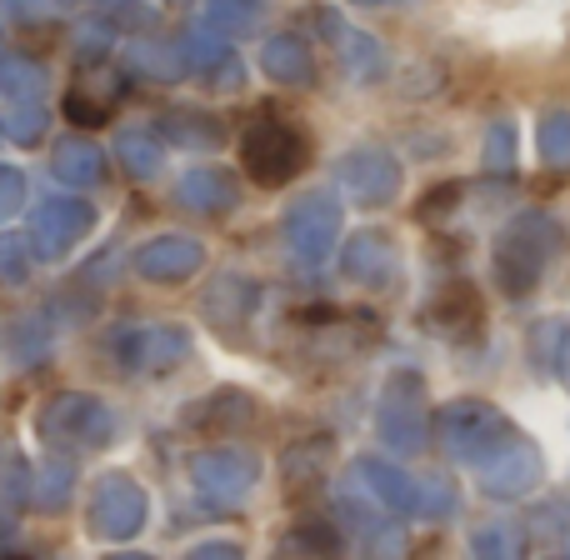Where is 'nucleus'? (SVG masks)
Wrapping results in <instances>:
<instances>
[{
  "instance_id": "36",
  "label": "nucleus",
  "mask_w": 570,
  "mask_h": 560,
  "mask_svg": "<svg viewBox=\"0 0 570 560\" xmlns=\"http://www.w3.org/2000/svg\"><path fill=\"white\" fill-rule=\"evenodd\" d=\"M70 461H50V465H40V475H36V505L40 511H60V505L70 501Z\"/></svg>"
},
{
  "instance_id": "39",
  "label": "nucleus",
  "mask_w": 570,
  "mask_h": 560,
  "mask_svg": "<svg viewBox=\"0 0 570 560\" xmlns=\"http://www.w3.org/2000/svg\"><path fill=\"white\" fill-rule=\"evenodd\" d=\"M461 196H465L461 180H441L435 190H425V200L415 206V216H421V220H441V216H451V210H461Z\"/></svg>"
},
{
  "instance_id": "42",
  "label": "nucleus",
  "mask_w": 570,
  "mask_h": 560,
  "mask_svg": "<svg viewBox=\"0 0 570 560\" xmlns=\"http://www.w3.org/2000/svg\"><path fill=\"white\" fill-rule=\"evenodd\" d=\"M180 560H246V546H240V541H220V536H216V541L190 546Z\"/></svg>"
},
{
  "instance_id": "35",
  "label": "nucleus",
  "mask_w": 570,
  "mask_h": 560,
  "mask_svg": "<svg viewBox=\"0 0 570 560\" xmlns=\"http://www.w3.org/2000/svg\"><path fill=\"white\" fill-rule=\"evenodd\" d=\"M6 130L10 140H20V146H36L40 136H46V100H16V106L6 110Z\"/></svg>"
},
{
  "instance_id": "32",
  "label": "nucleus",
  "mask_w": 570,
  "mask_h": 560,
  "mask_svg": "<svg viewBox=\"0 0 570 560\" xmlns=\"http://www.w3.org/2000/svg\"><path fill=\"white\" fill-rule=\"evenodd\" d=\"M0 96L16 100H46V70L26 56H0Z\"/></svg>"
},
{
  "instance_id": "23",
  "label": "nucleus",
  "mask_w": 570,
  "mask_h": 560,
  "mask_svg": "<svg viewBox=\"0 0 570 560\" xmlns=\"http://www.w3.org/2000/svg\"><path fill=\"white\" fill-rule=\"evenodd\" d=\"M261 70L281 86H315V56H311V40L295 36V30H276V36L261 46Z\"/></svg>"
},
{
  "instance_id": "31",
  "label": "nucleus",
  "mask_w": 570,
  "mask_h": 560,
  "mask_svg": "<svg viewBox=\"0 0 570 560\" xmlns=\"http://www.w3.org/2000/svg\"><path fill=\"white\" fill-rule=\"evenodd\" d=\"M535 156H541L546 170H556V176H566L570 170V110H546L541 120H535Z\"/></svg>"
},
{
  "instance_id": "27",
  "label": "nucleus",
  "mask_w": 570,
  "mask_h": 560,
  "mask_svg": "<svg viewBox=\"0 0 570 560\" xmlns=\"http://www.w3.org/2000/svg\"><path fill=\"white\" fill-rule=\"evenodd\" d=\"M471 560H531V531L515 515H495V521L475 525L471 546H465Z\"/></svg>"
},
{
  "instance_id": "7",
  "label": "nucleus",
  "mask_w": 570,
  "mask_h": 560,
  "mask_svg": "<svg viewBox=\"0 0 570 560\" xmlns=\"http://www.w3.org/2000/svg\"><path fill=\"white\" fill-rule=\"evenodd\" d=\"M341 200L325 196V190H311V196L291 200L281 216V240H285V256L295 261V266L315 271L325 266V261L335 256V246H341Z\"/></svg>"
},
{
  "instance_id": "21",
  "label": "nucleus",
  "mask_w": 570,
  "mask_h": 560,
  "mask_svg": "<svg viewBox=\"0 0 570 560\" xmlns=\"http://www.w3.org/2000/svg\"><path fill=\"white\" fill-rule=\"evenodd\" d=\"M335 515H345L335 531H351L355 536V551H361V560H405V536L395 521H381L375 511H365V505H355L351 495H345L341 505H335Z\"/></svg>"
},
{
  "instance_id": "46",
  "label": "nucleus",
  "mask_w": 570,
  "mask_h": 560,
  "mask_svg": "<svg viewBox=\"0 0 570 560\" xmlns=\"http://www.w3.org/2000/svg\"><path fill=\"white\" fill-rule=\"evenodd\" d=\"M106 560H156V556H146V551H120V556H106Z\"/></svg>"
},
{
  "instance_id": "10",
  "label": "nucleus",
  "mask_w": 570,
  "mask_h": 560,
  "mask_svg": "<svg viewBox=\"0 0 570 560\" xmlns=\"http://www.w3.org/2000/svg\"><path fill=\"white\" fill-rule=\"evenodd\" d=\"M335 186L361 206H391L405 190V166L385 146H351L335 160Z\"/></svg>"
},
{
  "instance_id": "6",
  "label": "nucleus",
  "mask_w": 570,
  "mask_h": 560,
  "mask_svg": "<svg viewBox=\"0 0 570 560\" xmlns=\"http://www.w3.org/2000/svg\"><path fill=\"white\" fill-rule=\"evenodd\" d=\"M190 491L206 511L226 515L240 511L250 501V491L261 485V455L246 451V445H210V451H196L186 461Z\"/></svg>"
},
{
  "instance_id": "48",
  "label": "nucleus",
  "mask_w": 570,
  "mask_h": 560,
  "mask_svg": "<svg viewBox=\"0 0 570 560\" xmlns=\"http://www.w3.org/2000/svg\"><path fill=\"white\" fill-rule=\"evenodd\" d=\"M556 560H566V556H556Z\"/></svg>"
},
{
  "instance_id": "17",
  "label": "nucleus",
  "mask_w": 570,
  "mask_h": 560,
  "mask_svg": "<svg viewBox=\"0 0 570 560\" xmlns=\"http://www.w3.org/2000/svg\"><path fill=\"white\" fill-rule=\"evenodd\" d=\"M355 481H361V491L371 495L381 511L391 515H421V475L401 471L395 461H385V455H355Z\"/></svg>"
},
{
  "instance_id": "33",
  "label": "nucleus",
  "mask_w": 570,
  "mask_h": 560,
  "mask_svg": "<svg viewBox=\"0 0 570 560\" xmlns=\"http://www.w3.org/2000/svg\"><path fill=\"white\" fill-rule=\"evenodd\" d=\"M261 10H266V0H206V26L216 36H240L261 20Z\"/></svg>"
},
{
  "instance_id": "30",
  "label": "nucleus",
  "mask_w": 570,
  "mask_h": 560,
  "mask_svg": "<svg viewBox=\"0 0 570 560\" xmlns=\"http://www.w3.org/2000/svg\"><path fill=\"white\" fill-rule=\"evenodd\" d=\"M160 130L186 150H216L226 140V126L216 116H200V110H170V116H160Z\"/></svg>"
},
{
  "instance_id": "3",
  "label": "nucleus",
  "mask_w": 570,
  "mask_h": 560,
  "mask_svg": "<svg viewBox=\"0 0 570 560\" xmlns=\"http://www.w3.org/2000/svg\"><path fill=\"white\" fill-rule=\"evenodd\" d=\"M240 166L256 186L281 190L311 166V136L276 110H256L250 126L240 130Z\"/></svg>"
},
{
  "instance_id": "44",
  "label": "nucleus",
  "mask_w": 570,
  "mask_h": 560,
  "mask_svg": "<svg viewBox=\"0 0 570 560\" xmlns=\"http://www.w3.org/2000/svg\"><path fill=\"white\" fill-rule=\"evenodd\" d=\"M405 560H445V546L441 541H421L415 551H405Z\"/></svg>"
},
{
  "instance_id": "24",
  "label": "nucleus",
  "mask_w": 570,
  "mask_h": 560,
  "mask_svg": "<svg viewBox=\"0 0 570 560\" xmlns=\"http://www.w3.org/2000/svg\"><path fill=\"white\" fill-rule=\"evenodd\" d=\"M120 96H126V80L110 76V70H90L86 80H76L66 90V120H76V126H106Z\"/></svg>"
},
{
  "instance_id": "45",
  "label": "nucleus",
  "mask_w": 570,
  "mask_h": 560,
  "mask_svg": "<svg viewBox=\"0 0 570 560\" xmlns=\"http://www.w3.org/2000/svg\"><path fill=\"white\" fill-rule=\"evenodd\" d=\"M351 6H365V10H375V6H405V0H351Z\"/></svg>"
},
{
  "instance_id": "25",
  "label": "nucleus",
  "mask_w": 570,
  "mask_h": 560,
  "mask_svg": "<svg viewBox=\"0 0 570 560\" xmlns=\"http://www.w3.org/2000/svg\"><path fill=\"white\" fill-rule=\"evenodd\" d=\"M50 176L70 190H90L106 176V150L86 136H60L56 150H50Z\"/></svg>"
},
{
  "instance_id": "4",
  "label": "nucleus",
  "mask_w": 570,
  "mask_h": 560,
  "mask_svg": "<svg viewBox=\"0 0 570 560\" xmlns=\"http://www.w3.org/2000/svg\"><path fill=\"white\" fill-rule=\"evenodd\" d=\"M431 435V391L425 375L411 365H395L381 381V401H375V441L395 455H415Z\"/></svg>"
},
{
  "instance_id": "14",
  "label": "nucleus",
  "mask_w": 570,
  "mask_h": 560,
  "mask_svg": "<svg viewBox=\"0 0 570 560\" xmlns=\"http://www.w3.org/2000/svg\"><path fill=\"white\" fill-rule=\"evenodd\" d=\"M261 301H266L261 281L240 276V271H226V276H216L206 285V295H200V315L210 321V331H216V335L240 341V335H246V325L261 315Z\"/></svg>"
},
{
  "instance_id": "20",
  "label": "nucleus",
  "mask_w": 570,
  "mask_h": 560,
  "mask_svg": "<svg viewBox=\"0 0 570 560\" xmlns=\"http://www.w3.org/2000/svg\"><path fill=\"white\" fill-rule=\"evenodd\" d=\"M256 395L240 391V385H220V391H206L200 401H190V411L180 415V421L190 425V431H206V435H240L256 425Z\"/></svg>"
},
{
  "instance_id": "12",
  "label": "nucleus",
  "mask_w": 570,
  "mask_h": 560,
  "mask_svg": "<svg viewBox=\"0 0 570 560\" xmlns=\"http://www.w3.org/2000/svg\"><path fill=\"white\" fill-rule=\"evenodd\" d=\"M90 226H96V206H90V200H76V196L46 200V206L36 210V220H30L26 246H30V256H40V261H66L70 250L90 236Z\"/></svg>"
},
{
  "instance_id": "37",
  "label": "nucleus",
  "mask_w": 570,
  "mask_h": 560,
  "mask_svg": "<svg viewBox=\"0 0 570 560\" xmlns=\"http://www.w3.org/2000/svg\"><path fill=\"white\" fill-rule=\"evenodd\" d=\"M455 515V491L441 475H421V521H451Z\"/></svg>"
},
{
  "instance_id": "40",
  "label": "nucleus",
  "mask_w": 570,
  "mask_h": 560,
  "mask_svg": "<svg viewBox=\"0 0 570 560\" xmlns=\"http://www.w3.org/2000/svg\"><path fill=\"white\" fill-rule=\"evenodd\" d=\"M110 40H116V30H110V20H86L80 26V40H76V50H80V60H100L110 50Z\"/></svg>"
},
{
  "instance_id": "8",
  "label": "nucleus",
  "mask_w": 570,
  "mask_h": 560,
  "mask_svg": "<svg viewBox=\"0 0 570 560\" xmlns=\"http://www.w3.org/2000/svg\"><path fill=\"white\" fill-rule=\"evenodd\" d=\"M110 355L126 375H170L190 361V331L176 321H140L110 335Z\"/></svg>"
},
{
  "instance_id": "5",
  "label": "nucleus",
  "mask_w": 570,
  "mask_h": 560,
  "mask_svg": "<svg viewBox=\"0 0 570 560\" xmlns=\"http://www.w3.org/2000/svg\"><path fill=\"white\" fill-rule=\"evenodd\" d=\"M36 431L50 451H106L116 441V411L100 395L60 391L40 405Z\"/></svg>"
},
{
  "instance_id": "1",
  "label": "nucleus",
  "mask_w": 570,
  "mask_h": 560,
  "mask_svg": "<svg viewBox=\"0 0 570 560\" xmlns=\"http://www.w3.org/2000/svg\"><path fill=\"white\" fill-rule=\"evenodd\" d=\"M561 246H566L561 220L546 216V210H521V216L495 236V256H491L495 291H501L505 301L535 295L546 285V276H551Z\"/></svg>"
},
{
  "instance_id": "11",
  "label": "nucleus",
  "mask_w": 570,
  "mask_h": 560,
  "mask_svg": "<svg viewBox=\"0 0 570 560\" xmlns=\"http://www.w3.org/2000/svg\"><path fill=\"white\" fill-rule=\"evenodd\" d=\"M475 481H481V491L491 495V501H525V495L541 491V481H546L541 445L521 431L515 441H505L491 461L475 465Z\"/></svg>"
},
{
  "instance_id": "41",
  "label": "nucleus",
  "mask_w": 570,
  "mask_h": 560,
  "mask_svg": "<svg viewBox=\"0 0 570 560\" xmlns=\"http://www.w3.org/2000/svg\"><path fill=\"white\" fill-rule=\"evenodd\" d=\"M26 206V176L16 166H0V220H10Z\"/></svg>"
},
{
  "instance_id": "2",
  "label": "nucleus",
  "mask_w": 570,
  "mask_h": 560,
  "mask_svg": "<svg viewBox=\"0 0 570 560\" xmlns=\"http://www.w3.org/2000/svg\"><path fill=\"white\" fill-rule=\"evenodd\" d=\"M431 431H435L441 451L451 455L455 465H471V471H475V465L491 461L505 441H515V435H521V425H515L505 411H495L491 401L455 395V401H445L441 411L431 415Z\"/></svg>"
},
{
  "instance_id": "28",
  "label": "nucleus",
  "mask_w": 570,
  "mask_h": 560,
  "mask_svg": "<svg viewBox=\"0 0 570 560\" xmlns=\"http://www.w3.org/2000/svg\"><path fill=\"white\" fill-rule=\"evenodd\" d=\"M116 160H120V170H126L130 180H156L160 166H166V146H160L156 130H140V126L136 130H120Z\"/></svg>"
},
{
  "instance_id": "29",
  "label": "nucleus",
  "mask_w": 570,
  "mask_h": 560,
  "mask_svg": "<svg viewBox=\"0 0 570 560\" xmlns=\"http://www.w3.org/2000/svg\"><path fill=\"white\" fill-rule=\"evenodd\" d=\"M126 66L146 80H180L186 66H180V46L176 40H130L126 46Z\"/></svg>"
},
{
  "instance_id": "47",
  "label": "nucleus",
  "mask_w": 570,
  "mask_h": 560,
  "mask_svg": "<svg viewBox=\"0 0 570 560\" xmlns=\"http://www.w3.org/2000/svg\"><path fill=\"white\" fill-rule=\"evenodd\" d=\"M10 560H26V556H10Z\"/></svg>"
},
{
  "instance_id": "38",
  "label": "nucleus",
  "mask_w": 570,
  "mask_h": 560,
  "mask_svg": "<svg viewBox=\"0 0 570 560\" xmlns=\"http://www.w3.org/2000/svg\"><path fill=\"white\" fill-rule=\"evenodd\" d=\"M26 276H30L26 236H0V285H26Z\"/></svg>"
},
{
  "instance_id": "49",
  "label": "nucleus",
  "mask_w": 570,
  "mask_h": 560,
  "mask_svg": "<svg viewBox=\"0 0 570 560\" xmlns=\"http://www.w3.org/2000/svg\"><path fill=\"white\" fill-rule=\"evenodd\" d=\"M0 56H6V50H0Z\"/></svg>"
},
{
  "instance_id": "15",
  "label": "nucleus",
  "mask_w": 570,
  "mask_h": 560,
  "mask_svg": "<svg viewBox=\"0 0 570 560\" xmlns=\"http://www.w3.org/2000/svg\"><path fill=\"white\" fill-rule=\"evenodd\" d=\"M341 250V271L345 281L355 285H371V291H391L395 281H401V240L391 236V230H355Z\"/></svg>"
},
{
  "instance_id": "13",
  "label": "nucleus",
  "mask_w": 570,
  "mask_h": 560,
  "mask_svg": "<svg viewBox=\"0 0 570 560\" xmlns=\"http://www.w3.org/2000/svg\"><path fill=\"white\" fill-rule=\"evenodd\" d=\"M315 26L325 30L335 60H341V70L351 80H361V86H375V80H385V66H391V56H385V46L371 36V30L351 26V20H345L341 10H331V6L315 10Z\"/></svg>"
},
{
  "instance_id": "22",
  "label": "nucleus",
  "mask_w": 570,
  "mask_h": 560,
  "mask_svg": "<svg viewBox=\"0 0 570 560\" xmlns=\"http://www.w3.org/2000/svg\"><path fill=\"white\" fill-rule=\"evenodd\" d=\"M176 200L190 210V216H206V220H220L240 206V186L216 166H196L176 180Z\"/></svg>"
},
{
  "instance_id": "16",
  "label": "nucleus",
  "mask_w": 570,
  "mask_h": 560,
  "mask_svg": "<svg viewBox=\"0 0 570 560\" xmlns=\"http://www.w3.org/2000/svg\"><path fill=\"white\" fill-rule=\"evenodd\" d=\"M176 46H180V66H186V76H200L210 90H240L246 86V66H240L236 46H230L226 36H216L210 26L186 30Z\"/></svg>"
},
{
  "instance_id": "19",
  "label": "nucleus",
  "mask_w": 570,
  "mask_h": 560,
  "mask_svg": "<svg viewBox=\"0 0 570 560\" xmlns=\"http://www.w3.org/2000/svg\"><path fill=\"white\" fill-rule=\"evenodd\" d=\"M206 266V246L196 236H156L136 250V276L140 281H156V285H180L190 276H200Z\"/></svg>"
},
{
  "instance_id": "26",
  "label": "nucleus",
  "mask_w": 570,
  "mask_h": 560,
  "mask_svg": "<svg viewBox=\"0 0 570 560\" xmlns=\"http://www.w3.org/2000/svg\"><path fill=\"white\" fill-rule=\"evenodd\" d=\"M341 556H345L341 531L331 521H315V515L295 521L276 541V551H271V560H341Z\"/></svg>"
},
{
  "instance_id": "9",
  "label": "nucleus",
  "mask_w": 570,
  "mask_h": 560,
  "mask_svg": "<svg viewBox=\"0 0 570 560\" xmlns=\"http://www.w3.org/2000/svg\"><path fill=\"white\" fill-rule=\"evenodd\" d=\"M86 521H90V536L100 541H136L150 521V495L136 475L126 471H110L96 481L90 491V505H86Z\"/></svg>"
},
{
  "instance_id": "43",
  "label": "nucleus",
  "mask_w": 570,
  "mask_h": 560,
  "mask_svg": "<svg viewBox=\"0 0 570 560\" xmlns=\"http://www.w3.org/2000/svg\"><path fill=\"white\" fill-rule=\"evenodd\" d=\"M556 375H561V385L570 391V331H561V341H556Z\"/></svg>"
},
{
  "instance_id": "18",
  "label": "nucleus",
  "mask_w": 570,
  "mask_h": 560,
  "mask_svg": "<svg viewBox=\"0 0 570 560\" xmlns=\"http://www.w3.org/2000/svg\"><path fill=\"white\" fill-rule=\"evenodd\" d=\"M425 325L445 341H475L485 331V301L471 281H445L425 305Z\"/></svg>"
},
{
  "instance_id": "34",
  "label": "nucleus",
  "mask_w": 570,
  "mask_h": 560,
  "mask_svg": "<svg viewBox=\"0 0 570 560\" xmlns=\"http://www.w3.org/2000/svg\"><path fill=\"white\" fill-rule=\"evenodd\" d=\"M481 166H485V176H511L515 170V126L511 120H491L485 146H481Z\"/></svg>"
}]
</instances>
